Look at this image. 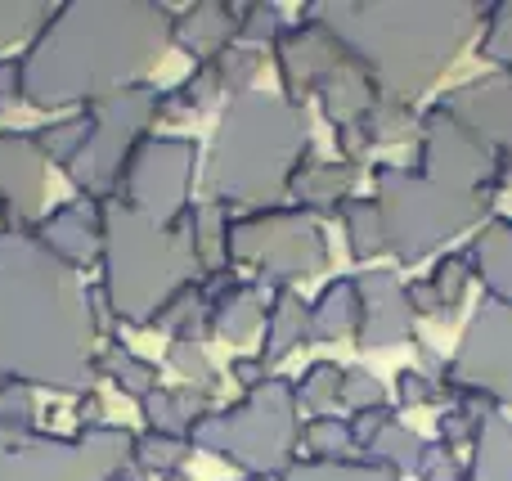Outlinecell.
<instances>
[{
	"instance_id": "ac0fdd59",
	"label": "cell",
	"mask_w": 512,
	"mask_h": 481,
	"mask_svg": "<svg viewBox=\"0 0 512 481\" xmlns=\"http://www.w3.org/2000/svg\"><path fill=\"white\" fill-rule=\"evenodd\" d=\"M0 230H5V216H0Z\"/></svg>"
},
{
	"instance_id": "8fae6325",
	"label": "cell",
	"mask_w": 512,
	"mask_h": 481,
	"mask_svg": "<svg viewBox=\"0 0 512 481\" xmlns=\"http://www.w3.org/2000/svg\"><path fill=\"white\" fill-rule=\"evenodd\" d=\"M189 455V441L171 437V432H144V437L131 441V459L144 468V473H176L180 459Z\"/></svg>"
},
{
	"instance_id": "ba28073f",
	"label": "cell",
	"mask_w": 512,
	"mask_h": 481,
	"mask_svg": "<svg viewBox=\"0 0 512 481\" xmlns=\"http://www.w3.org/2000/svg\"><path fill=\"white\" fill-rule=\"evenodd\" d=\"M32 234L54 252L59 261H68L72 270H81L86 261L99 257V243H104V216H99L95 198H72L59 203L50 216L32 225Z\"/></svg>"
},
{
	"instance_id": "9a60e30c",
	"label": "cell",
	"mask_w": 512,
	"mask_h": 481,
	"mask_svg": "<svg viewBox=\"0 0 512 481\" xmlns=\"http://www.w3.org/2000/svg\"><path fill=\"white\" fill-rule=\"evenodd\" d=\"M23 104V77H18V59H0V113Z\"/></svg>"
},
{
	"instance_id": "277c9868",
	"label": "cell",
	"mask_w": 512,
	"mask_h": 481,
	"mask_svg": "<svg viewBox=\"0 0 512 481\" xmlns=\"http://www.w3.org/2000/svg\"><path fill=\"white\" fill-rule=\"evenodd\" d=\"M153 113H158V95L144 81L81 108V149L63 167V176L72 180L81 198H95V203L117 198V185H122L135 149L144 144Z\"/></svg>"
},
{
	"instance_id": "9c48e42d",
	"label": "cell",
	"mask_w": 512,
	"mask_h": 481,
	"mask_svg": "<svg viewBox=\"0 0 512 481\" xmlns=\"http://www.w3.org/2000/svg\"><path fill=\"white\" fill-rule=\"evenodd\" d=\"M95 369H99V378H108L117 392L135 396V401H149V396L158 392V365L144 360V356H135L131 347H122V342H104Z\"/></svg>"
},
{
	"instance_id": "7c38bea8",
	"label": "cell",
	"mask_w": 512,
	"mask_h": 481,
	"mask_svg": "<svg viewBox=\"0 0 512 481\" xmlns=\"http://www.w3.org/2000/svg\"><path fill=\"white\" fill-rule=\"evenodd\" d=\"M50 5H32V0H0V50L14 41H32L36 27L45 23Z\"/></svg>"
},
{
	"instance_id": "30bf717a",
	"label": "cell",
	"mask_w": 512,
	"mask_h": 481,
	"mask_svg": "<svg viewBox=\"0 0 512 481\" xmlns=\"http://www.w3.org/2000/svg\"><path fill=\"white\" fill-rule=\"evenodd\" d=\"M140 405H144V419H149L153 432H171V437H176L180 428H194V414H198L194 392H167V387H158V392Z\"/></svg>"
},
{
	"instance_id": "5b68a950",
	"label": "cell",
	"mask_w": 512,
	"mask_h": 481,
	"mask_svg": "<svg viewBox=\"0 0 512 481\" xmlns=\"http://www.w3.org/2000/svg\"><path fill=\"white\" fill-rule=\"evenodd\" d=\"M131 432L99 423L72 437L54 432H0V481H104L131 459Z\"/></svg>"
},
{
	"instance_id": "2e32d148",
	"label": "cell",
	"mask_w": 512,
	"mask_h": 481,
	"mask_svg": "<svg viewBox=\"0 0 512 481\" xmlns=\"http://www.w3.org/2000/svg\"><path fill=\"white\" fill-rule=\"evenodd\" d=\"M104 481H149V473H144L140 464H135V459H126L122 468H113V473H108Z\"/></svg>"
},
{
	"instance_id": "5bb4252c",
	"label": "cell",
	"mask_w": 512,
	"mask_h": 481,
	"mask_svg": "<svg viewBox=\"0 0 512 481\" xmlns=\"http://www.w3.org/2000/svg\"><path fill=\"white\" fill-rule=\"evenodd\" d=\"M171 365H176L180 374H189V383H194V378H198V383H212V369H207V360L198 356V347L189 338L171 342Z\"/></svg>"
},
{
	"instance_id": "e0dca14e",
	"label": "cell",
	"mask_w": 512,
	"mask_h": 481,
	"mask_svg": "<svg viewBox=\"0 0 512 481\" xmlns=\"http://www.w3.org/2000/svg\"><path fill=\"white\" fill-rule=\"evenodd\" d=\"M167 481H185V477H167Z\"/></svg>"
},
{
	"instance_id": "7a4b0ae2",
	"label": "cell",
	"mask_w": 512,
	"mask_h": 481,
	"mask_svg": "<svg viewBox=\"0 0 512 481\" xmlns=\"http://www.w3.org/2000/svg\"><path fill=\"white\" fill-rule=\"evenodd\" d=\"M171 18L140 0H68L45 14L27 50L18 54L23 104L54 113L68 104H95L113 90L140 86L162 45Z\"/></svg>"
},
{
	"instance_id": "52a82bcc",
	"label": "cell",
	"mask_w": 512,
	"mask_h": 481,
	"mask_svg": "<svg viewBox=\"0 0 512 481\" xmlns=\"http://www.w3.org/2000/svg\"><path fill=\"white\" fill-rule=\"evenodd\" d=\"M45 198V158L32 135L0 131V216L5 230H32L41 221Z\"/></svg>"
},
{
	"instance_id": "8992f818",
	"label": "cell",
	"mask_w": 512,
	"mask_h": 481,
	"mask_svg": "<svg viewBox=\"0 0 512 481\" xmlns=\"http://www.w3.org/2000/svg\"><path fill=\"white\" fill-rule=\"evenodd\" d=\"M194 171V144L185 140H144L117 185V203L153 225H167L185 207V185Z\"/></svg>"
},
{
	"instance_id": "3957f363",
	"label": "cell",
	"mask_w": 512,
	"mask_h": 481,
	"mask_svg": "<svg viewBox=\"0 0 512 481\" xmlns=\"http://www.w3.org/2000/svg\"><path fill=\"white\" fill-rule=\"evenodd\" d=\"M99 216H104L99 266H104L108 311L126 324H158V311L185 284V248L167 225L144 221L117 198H104Z\"/></svg>"
},
{
	"instance_id": "4fadbf2b",
	"label": "cell",
	"mask_w": 512,
	"mask_h": 481,
	"mask_svg": "<svg viewBox=\"0 0 512 481\" xmlns=\"http://www.w3.org/2000/svg\"><path fill=\"white\" fill-rule=\"evenodd\" d=\"M36 428V396L32 387L0 378V432H27Z\"/></svg>"
},
{
	"instance_id": "6da1fadb",
	"label": "cell",
	"mask_w": 512,
	"mask_h": 481,
	"mask_svg": "<svg viewBox=\"0 0 512 481\" xmlns=\"http://www.w3.org/2000/svg\"><path fill=\"white\" fill-rule=\"evenodd\" d=\"M99 311L32 230H0V378L81 396L99 378Z\"/></svg>"
}]
</instances>
